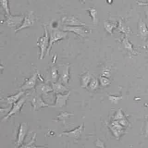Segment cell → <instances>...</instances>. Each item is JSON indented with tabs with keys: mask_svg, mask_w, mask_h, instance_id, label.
<instances>
[{
	"mask_svg": "<svg viewBox=\"0 0 148 148\" xmlns=\"http://www.w3.org/2000/svg\"><path fill=\"white\" fill-rule=\"evenodd\" d=\"M0 5L5 12L6 15L10 14L8 0H0Z\"/></svg>",
	"mask_w": 148,
	"mask_h": 148,
	"instance_id": "cb8c5ba5",
	"label": "cell"
},
{
	"mask_svg": "<svg viewBox=\"0 0 148 148\" xmlns=\"http://www.w3.org/2000/svg\"><path fill=\"white\" fill-rule=\"evenodd\" d=\"M83 128H84V125L83 124H82L79 126L77 127L73 130L69 131H66V132H63L60 134V136L62 135H65L70 138H73L74 139H80L82 134V132L83 131Z\"/></svg>",
	"mask_w": 148,
	"mask_h": 148,
	"instance_id": "ba28073f",
	"label": "cell"
},
{
	"mask_svg": "<svg viewBox=\"0 0 148 148\" xmlns=\"http://www.w3.org/2000/svg\"><path fill=\"white\" fill-rule=\"evenodd\" d=\"M72 115H73L72 113H71L67 112H61L60 114H59L57 116V118L60 120H64L67 118H69Z\"/></svg>",
	"mask_w": 148,
	"mask_h": 148,
	"instance_id": "4316f807",
	"label": "cell"
},
{
	"mask_svg": "<svg viewBox=\"0 0 148 148\" xmlns=\"http://www.w3.org/2000/svg\"><path fill=\"white\" fill-rule=\"evenodd\" d=\"M31 104L35 110L46 106L50 107V106L48 103L45 102L42 98L39 96L34 97L31 100Z\"/></svg>",
	"mask_w": 148,
	"mask_h": 148,
	"instance_id": "8fae6325",
	"label": "cell"
},
{
	"mask_svg": "<svg viewBox=\"0 0 148 148\" xmlns=\"http://www.w3.org/2000/svg\"><path fill=\"white\" fill-rule=\"evenodd\" d=\"M28 131V126L27 123H23L20 125L18 134H17V141L16 142V146L17 147H19L23 143V142L25 139L26 135Z\"/></svg>",
	"mask_w": 148,
	"mask_h": 148,
	"instance_id": "5b68a950",
	"label": "cell"
},
{
	"mask_svg": "<svg viewBox=\"0 0 148 148\" xmlns=\"http://www.w3.org/2000/svg\"><path fill=\"white\" fill-rule=\"evenodd\" d=\"M51 87L53 91L56 94H62L65 92H67L68 89L63 84L60 83L53 82L51 84Z\"/></svg>",
	"mask_w": 148,
	"mask_h": 148,
	"instance_id": "2e32d148",
	"label": "cell"
},
{
	"mask_svg": "<svg viewBox=\"0 0 148 148\" xmlns=\"http://www.w3.org/2000/svg\"><path fill=\"white\" fill-rule=\"evenodd\" d=\"M3 68H4V66H3V65H2L0 64V73L2 72V71L3 69Z\"/></svg>",
	"mask_w": 148,
	"mask_h": 148,
	"instance_id": "e575fe53",
	"label": "cell"
},
{
	"mask_svg": "<svg viewBox=\"0 0 148 148\" xmlns=\"http://www.w3.org/2000/svg\"><path fill=\"white\" fill-rule=\"evenodd\" d=\"M82 3H85L86 2V0H79Z\"/></svg>",
	"mask_w": 148,
	"mask_h": 148,
	"instance_id": "8d00e7d4",
	"label": "cell"
},
{
	"mask_svg": "<svg viewBox=\"0 0 148 148\" xmlns=\"http://www.w3.org/2000/svg\"><path fill=\"white\" fill-rule=\"evenodd\" d=\"M36 90L40 94H45L49 92L52 91L53 88L52 87L46 84H42L39 85L36 87Z\"/></svg>",
	"mask_w": 148,
	"mask_h": 148,
	"instance_id": "d6986e66",
	"label": "cell"
},
{
	"mask_svg": "<svg viewBox=\"0 0 148 148\" xmlns=\"http://www.w3.org/2000/svg\"><path fill=\"white\" fill-rule=\"evenodd\" d=\"M71 92L69 91L66 94H56V101L54 105L50 106L53 108H62L66 104V101L68 100Z\"/></svg>",
	"mask_w": 148,
	"mask_h": 148,
	"instance_id": "9c48e42d",
	"label": "cell"
},
{
	"mask_svg": "<svg viewBox=\"0 0 148 148\" xmlns=\"http://www.w3.org/2000/svg\"><path fill=\"white\" fill-rule=\"evenodd\" d=\"M145 13L146 14V15L148 17V6H145Z\"/></svg>",
	"mask_w": 148,
	"mask_h": 148,
	"instance_id": "836d02e7",
	"label": "cell"
},
{
	"mask_svg": "<svg viewBox=\"0 0 148 148\" xmlns=\"http://www.w3.org/2000/svg\"><path fill=\"white\" fill-rule=\"evenodd\" d=\"M123 118H124L123 114L121 111L120 110H119L114 117V120H116H116H120V119L122 120Z\"/></svg>",
	"mask_w": 148,
	"mask_h": 148,
	"instance_id": "f546056e",
	"label": "cell"
},
{
	"mask_svg": "<svg viewBox=\"0 0 148 148\" xmlns=\"http://www.w3.org/2000/svg\"><path fill=\"white\" fill-rule=\"evenodd\" d=\"M34 21L35 17L33 14V12H30L24 17L22 24L15 29V32H17L21 29L32 26L34 24Z\"/></svg>",
	"mask_w": 148,
	"mask_h": 148,
	"instance_id": "8992f818",
	"label": "cell"
},
{
	"mask_svg": "<svg viewBox=\"0 0 148 148\" xmlns=\"http://www.w3.org/2000/svg\"><path fill=\"white\" fill-rule=\"evenodd\" d=\"M136 2L139 6H148V2H143L141 1H136Z\"/></svg>",
	"mask_w": 148,
	"mask_h": 148,
	"instance_id": "1f68e13d",
	"label": "cell"
},
{
	"mask_svg": "<svg viewBox=\"0 0 148 148\" xmlns=\"http://www.w3.org/2000/svg\"><path fill=\"white\" fill-rule=\"evenodd\" d=\"M12 107L7 108H1L0 107V119L4 118L9 112Z\"/></svg>",
	"mask_w": 148,
	"mask_h": 148,
	"instance_id": "484cf974",
	"label": "cell"
},
{
	"mask_svg": "<svg viewBox=\"0 0 148 148\" xmlns=\"http://www.w3.org/2000/svg\"><path fill=\"white\" fill-rule=\"evenodd\" d=\"M110 71L109 69L108 68H105L103 70L102 72V76H105V77H109L110 76Z\"/></svg>",
	"mask_w": 148,
	"mask_h": 148,
	"instance_id": "4dcf8cb0",
	"label": "cell"
},
{
	"mask_svg": "<svg viewBox=\"0 0 148 148\" xmlns=\"http://www.w3.org/2000/svg\"><path fill=\"white\" fill-rule=\"evenodd\" d=\"M61 30L65 32H72L74 34L79 35L82 37H86L87 35L88 31L84 26H68L64 25L61 28Z\"/></svg>",
	"mask_w": 148,
	"mask_h": 148,
	"instance_id": "3957f363",
	"label": "cell"
},
{
	"mask_svg": "<svg viewBox=\"0 0 148 148\" xmlns=\"http://www.w3.org/2000/svg\"><path fill=\"white\" fill-rule=\"evenodd\" d=\"M117 31L123 33L125 36H127L128 34L131 33V31L130 28L129 27L127 26L123 21L121 19H120L119 20V22L117 23Z\"/></svg>",
	"mask_w": 148,
	"mask_h": 148,
	"instance_id": "5bb4252c",
	"label": "cell"
},
{
	"mask_svg": "<svg viewBox=\"0 0 148 148\" xmlns=\"http://www.w3.org/2000/svg\"><path fill=\"white\" fill-rule=\"evenodd\" d=\"M117 24L115 23H112L109 21H103V27L106 31H107L110 35H113V29L117 27Z\"/></svg>",
	"mask_w": 148,
	"mask_h": 148,
	"instance_id": "ffe728a7",
	"label": "cell"
},
{
	"mask_svg": "<svg viewBox=\"0 0 148 148\" xmlns=\"http://www.w3.org/2000/svg\"><path fill=\"white\" fill-rule=\"evenodd\" d=\"M64 24L68 26H85V23L82 22L73 16H70L66 18H64Z\"/></svg>",
	"mask_w": 148,
	"mask_h": 148,
	"instance_id": "7c38bea8",
	"label": "cell"
},
{
	"mask_svg": "<svg viewBox=\"0 0 148 148\" xmlns=\"http://www.w3.org/2000/svg\"><path fill=\"white\" fill-rule=\"evenodd\" d=\"M34 148H47V147H45L44 146H35Z\"/></svg>",
	"mask_w": 148,
	"mask_h": 148,
	"instance_id": "d590c367",
	"label": "cell"
},
{
	"mask_svg": "<svg viewBox=\"0 0 148 148\" xmlns=\"http://www.w3.org/2000/svg\"><path fill=\"white\" fill-rule=\"evenodd\" d=\"M146 134L148 135V118L146 120Z\"/></svg>",
	"mask_w": 148,
	"mask_h": 148,
	"instance_id": "d6a6232c",
	"label": "cell"
},
{
	"mask_svg": "<svg viewBox=\"0 0 148 148\" xmlns=\"http://www.w3.org/2000/svg\"><path fill=\"white\" fill-rule=\"evenodd\" d=\"M69 66L70 65H68L66 67L65 69H64L62 72V75L61 76V79L63 82L65 83H68V81L69 80Z\"/></svg>",
	"mask_w": 148,
	"mask_h": 148,
	"instance_id": "603a6c76",
	"label": "cell"
},
{
	"mask_svg": "<svg viewBox=\"0 0 148 148\" xmlns=\"http://www.w3.org/2000/svg\"><path fill=\"white\" fill-rule=\"evenodd\" d=\"M27 98V96L26 97H22L18 101H17L16 102H15L13 104L12 107L10 109V110L9 111V112L8 113V114L4 117L2 119L3 120H6L8 119H9L10 117H11L12 116H13V114H15L16 113L19 112L20 111V110L21 109L23 106L24 105L25 100Z\"/></svg>",
	"mask_w": 148,
	"mask_h": 148,
	"instance_id": "277c9868",
	"label": "cell"
},
{
	"mask_svg": "<svg viewBox=\"0 0 148 148\" xmlns=\"http://www.w3.org/2000/svg\"><path fill=\"white\" fill-rule=\"evenodd\" d=\"M37 78V73H34L31 77H30L29 79L25 80L24 83L21 86L20 90L21 91H25L34 88L36 83Z\"/></svg>",
	"mask_w": 148,
	"mask_h": 148,
	"instance_id": "30bf717a",
	"label": "cell"
},
{
	"mask_svg": "<svg viewBox=\"0 0 148 148\" xmlns=\"http://www.w3.org/2000/svg\"><path fill=\"white\" fill-rule=\"evenodd\" d=\"M24 94V91H20L18 93L7 97L6 101L8 104L12 105L18 101Z\"/></svg>",
	"mask_w": 148,
	"mask_h": 148,
	"instance_id": "e0dca14e",
	"label": "cell"
},
{
	"mask_svg": "<svg viewBox=\"0 0 148 148\" xmlns=\"http://www.w3.org/2000/svg\"><path fill=\"white\" fill-rule=\"evenodd\" d=\"M91 76L88 72L82 75L81 76V87L82 88H86L91 80Z\"/></svg>",
	"mask_w": 148,
	"mask_h": 148,
	"instance_id": "ac0fdd59",
	"label": "cell"
},
{
	"mask_svg": "<svg viewBox=\"0 0 148 148\" xmlns=\"http://www.w3.org/2000/svg\"><path fill=\"white\" fill-rule=\"evenodd\" d=\"M99 82L101 84L103 87L107 86L110 83V80L107 77L103 76H101L99 77Z\"/></svg>",
	"mask_w": 148,
	"mask_h": 148,
	"instance_id": "83f0119b",
	"label": "cell"
},
{
	"mask_svg": "<svg viewBox=\"0 0 148 148\" xmlns=\"http://www.w3.org/2000/svg\"><path fill=\"white\" fill-rule=\"evenodd\" d=\"M36 134H34V136L32 137L31 139L30 140L29 142H28V143H25V144H22L21 145H20L19 147H18L17 148H34V143L36 140Z\"/></svg>",
	"mask_w": 148,
	"mask_h": 148,
	"instance_id": "7402d4cb",
	"label": "cell"
},
{
	"mask_svg": "<svg viewBox=\"0 0 148 148\" xmlns=\"http://www.w3.org/2000/svg\"><path fill=\"white\" fill-rule=\"evenodd\" d=\"M24 19V16H13V15H6V20L5 23L6 25L9 27H19L22 23Z\"/></svg>",
	"mask_w": 148,
	"mask_h": 148,
	"instance_id": "52a82bcc",
	"label": "cell"
},
{
	"mask_svg": "<svg viewBox=\"0 0 148 148\" xmlns=\"http://www.w3.org/2000/svg\"><path fill=\"white\" fill-rule=\"evenodd\" d=\"M146 46H147V47L148 48V37H147V40H146Z\"/></svg>",
	"mask_w": 148,
	"mask_h": 148,
	"instance_id": "74e56055",
	"label": "cell"
},
{
	"mask_svg": "<svg viewBox=\"0 0 148 148\" xmlns=\"http://www.w3.org/2000/svg\"><path fill=\"white\" fill-rule=\"evenodd\" d=\"M51 73V78L53 82H56L57 80L58 74V71L55 67H52Z\"/></svg>",
	"mask_w": 148,
	"mask_h": 148,
	"instance_id": "f1b7e54d",
	"label": "cell"
},
{
	"mask_svg": "<svg viewBox=\"0 0 148 148\" xmlns=\"http://www.w3.org/2000/svg\"><path fill=\"white\" fill-rule=\"evenodd\" d=\"M86 10H87L90 14V17H91L92 23L94 24H97V10L94 8H90L88 9H87Z\"/></svg>",
	"mask_w": 148,
	"mask_h": 148,
	"instance_id": "44dd1931",
	"label": "cell"
},
{
	"mask_svg": "<svg viewBox=\"0 0 148 148\" xmlns=\"http://www.w3.org/2000/svg\"><path fill=\"white\" fill-rule=\"evenodd\" d=\"M138 32L140 38L143 40H145L148 36V28L146 23L142 21V19L140 20L138 24Z\"/></svg>",
	"mask_w": 148,
	"mask_h": 148,
	"instance_id": "4fadbf2b",
	"label": "cell"
},
{
	"mask_svg": "<svg viewBox=\"0 0 148 148\" xmlns=\"http://www.w3.org/2000/svg\"><path fill=\"white\" fill-rule=\"evenodd\" d=\"M99 85V83L98 80L96 78H92L90 83H89V87L91 90H95L98 88Z\"/></svg>",
	"mask_w": 148,
	"mask_h": 148,
	"instance_id": "d4e9b609",
	"label": "cell"
},
{
	"mask_svg": "<svg viewBox=\"0 0 148 148\" xmlns=\"http://www.w3.org/2000/svg\"><path fill=\"white\" fill-rule=\"evenodd\" d=\"M44 29H45V32L43 35L39 39L37 42V44L38 46L40 47V60H42L44 58L45 53V51H47V49L49 46V32L47 31V27L45 25L44 26Z\"/></svg>",
	"mask_w": 148,
	"mask_h": 148,
	"instance_id": "7a4b0ae2",
	"label": "cell"
},
{
	"mask_svg": "<svg viewBox=\"0 0 148 148\" xmlns=\"http://www.w3.org/2000/svg\"><path fill=\"white\" fill-rule=\"evenodd\" d=\"M121 43L124 46V49H125L128 51L131 52L133 54H136V51L134 50L132 44L130 42L129 39H128L127 36L125 35V36L121 40Z\"/></svg>",
	"mask_w": 148,
	"mask_h": 148,
	"instance_id": "9a60e30c",
	"label": "cell"
},
{
	"mask_svg": "<svg viewBox=\"0 0 148 148\" xmlns=\"http://www.w3.org/2000/svg\"><path fill=\"white\" fill-rule=\"evenodd\" d=\"M49 43L48 48L46 51V56L49 54V51L51 50L52 46L56 42L65 38L68 35L67 32L57 28L51 29L49 31Z\"/></svg>",
	"mask_w": 148,
	"mask_h": 148,
	"instance_id": "6da1fadb",
	"label": "cell"
}]
</instances>
